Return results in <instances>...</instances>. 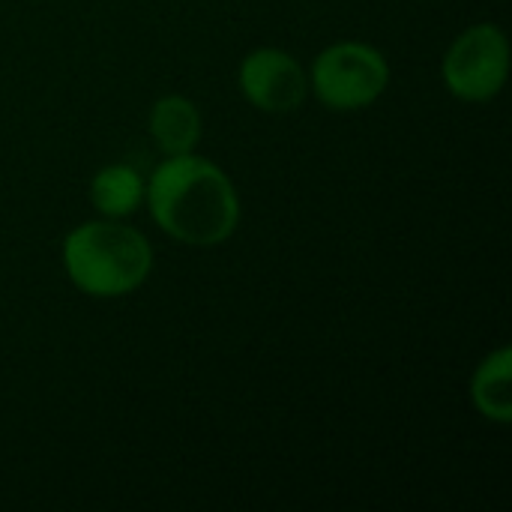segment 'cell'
<instances>
[{
    "instance_id": "277c9868",
    "label": "cell",
    "mask_w": 512,
    "mask_h": 512,
    "mask_svg": "<svg viewBox=\"0 0 512 512\" xmlns=\"http://www.w3.org/2000/svg\"><path fill=\"white\" fill-rule=\"evenodd\" d=\"M510 72V42L498 24L468 27L444 57V84L462 102L498 96Z\"/></svg>"
},
{
    "instance_id": "7a4b0ae2",
    "label": "cell",
    "mask_w": 512,
    "mask_h": 512,
    "mask_svg": "<svg viewBox=\"0 0 512 512\" xmlns=\"http://www.w3.org/2000/svg\"><path fill=\"white\" fill-rule=\"evenodd\" d=\"M63 264L75 288L90 297L135 291L153 270V249L129 225L99 219L78 225L63 240Z\"/></svg>"
},
{
    "instance_id": "52a82bcc",
    "label": "cell",
    "mask_w": 512,
    "mask_h": 512,
    "mask_svg": "<svg viewBox=\"0 0 512 512\" xmlns=\"http://www.w3.org/2000/svg\"><path fill=\"white\" fill-rule=\"evenodd\" d=\"M510 372V348H498L495 354H489L480 363V369L474 372V381H471V399H474L477 411L486 420H495V423H504V426L512 420Z\"/></svg>"
},
{
    "instance_id": "5b68a950",
    "label": "cell",
    "mask_w": 512,
    "mask_h": 512,
    "mask_svg": "<svg viewBox=\"0 0 512 512\" xmlns=\"http://www.w3.org/2000/svg\"><path fill=\"white\" fill-rule=\"evenodd\" d=\"M243 96L270 114H285L303 105L309 93V78L297 57L282 48H258L240 63Z\"/></svg>"
},
{
    "instance_id": "3957f363",
    "label": "cell",
    "mask_w": 512,
    "mask_h": 512,
    "mask_svg": "<svg viewBox=\"0 0 512 512\" xmlns=\"http://www.w3.org/2000/svg\"><path fill=\"white\" fill-rule=\"evenodd\" d=\"M390 81L384 54L366 42H339L321 51L312 63L309 84L333 111H357L372 105Z\"/></svg>"
},
{
    "instance_id": "8992f818",
    "label": "cell",
    "mask_w": 512,
    "mask_h": 512,
    "mask_svg": "<svg viewBox=\"0 0 512 512\" xmlns=\"http://www.w3.org/2000/svg\"><path fill=\"white\" fill-rule=\"evenodd\" d=\"M150 135L168 156L192 153L201 141V114L186 96H162L150 111Z\"/></svg>"
},
{
    "instance_id": "6da1fadb",
    "label": "cell",
    "mask_w": 512,
    "mask_h": 512,
    "mask_svg": "<svg viewBox=\"0 0 512 512\" xmlns=\"http://www.w3.org/2000/svg\"><path fill=\"white\" fill-rule=\"evenodd\" d=\"M147 204L156 225L186 246H219L240 222L234 183L207 159L168 156L150 177Z\"/></svg>"
},
{
    "instance_id": "ba28073f",
    "label": "cell",
    "mask_w": 512,
    "mask_h": 512,
    "mask_svg": "<svg viewBox=\"0 0 512 512\" xmlns=\"http://www.w3.org/2000/svg\"><path fill=\"white\" fill-rule=\"evenodd\" d=\"M90 198L102 216L120 219L138 210L144 198V183L129 165H105L102 171H96L90 183Z\"/></svg>"
}]
</instances>
